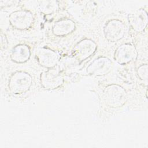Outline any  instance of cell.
Wrapping results in <instances>:
<instances>
[{
	"instance_id": "cell-1",
	"label": "cell",
	"mask_w": 148,
	"mask_h": 148,
	"mask_svg": "<svg viewBox=\"0 0 148 148\" xmlns=\"http://www.w3.org/2000/svg\"><path fill=\"white\" fill-rule=\"evenodd\" d=\"M106 98L110 105H119L124 102L125 94L119 87H110L106 90Z\"/></svg>"
},
{
	"instance_id": "cell-2",
	"label": "cell",
	"mask_w": 148,
	"mask_h": 148,
	"mask_svg": "<svg viewBox=\"0 0 148 148\" xmlns=\"http://www.w3.org/2000/svg\"><path fill=\"white\" fill-rule=\"evenodd\" d=\"M124 33V26L119 21L110 22L106 27V34L108 38L111 39H117L121 38Z\"/></svg>"
},
{
	"instance_id": "cell-3",
	"label": "cell",
	"mask_w": 148,
	"mask_h": 148,
	"mask_svg": "<svg viewBox=\"0 0 148 148\" xmlns=\"http://www.w3.org/2000/svg\"><path fill=\"white\" fill-rule=\"evenodd\" d=\"M134 49L131 46H123L118 50L116 58L120 62H126L130 60L134 56Z\"/></svg>"
},
{
	"instance_id": "cell-4",
	"label": "cell",
	"mask_w": 148,
	"mask_h": 148,
	"mask_svg": "<svg viewBox=\"0 0 148 148\" xmlns=\"http://www.w3.org/2000/svg\"><path fill=\"white\" fill-rule=\"evenodd\" d=\"M147 22V17L146 14H137L136 16L134 17V25L135 27H136V28L138 29H140V28H144L145 25L146 24Z\"/></svg>"
}]
</instances>
